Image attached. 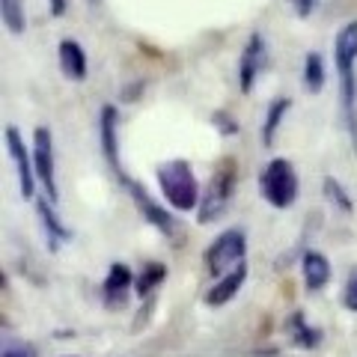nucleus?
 <instances>
[{"label": "nucleus", "mask_w": 357, "mask_h": 357, "mask_svg": "<svg viewBox=\"0 0 357 357\" xmlns=\"http://www.w3.org/2000/svg\"><path fill=\"white\" fill-rule=\"evenodd\" d=\"M333 63H337L340 77V110H342V126L351 137V146L357 149V21L342 24L333 42Z\"/></svg>", "instance_id": "1"}, {"label": "nucleus", "mask_w": 357, "mask_h": 357, "mask_svg": "<svg viewBox=\"0 0 357 357\" xmlns=\"http://www.w3.org/2000/svg\"><path fill=\"white\" fill-rule=\"evenodd\" d=\"M155 178H158L161 197L167 199V206L173 211H194L199 206V182L191 170L188 161H167L155 170Z\"/></svg>", "instance_id": "2"}, {"label": "nucleus", "mask_w": 357, "mask_h": 357, "mask_svg": "<svg viewBox=\"0 0 357 357\" xmlns=\"http://www.w3.org/2000/svg\"><path fill=\"white\" fill-rule=\"evenodd\" d=\"M236 185H238V170H236V161L227 158L223 161L215 176L208 178V185L203 188V197H199V206H197V220L199 223H215L227 215V208L236 197Z\"/></svg>", "instance_id": "3"}, {"label": "nucleus", "mask_w": 357, "mask_h": 357, "mask_svg": "<svg viewBox=\"0 0 357 357\" xmlns=\"http://www.w3.org/2000/svg\"><path fill=\"white\" fill-rule=\"evenodd\" d=\"M259 191L265 197V203L274 206V208L295 206V199L301 194V178H298L295 164L289 161V158L268 161L262 176H259Z\"/></svg>", "instance_id": "4"}, {"label": "nucleus", "mask_w": 357, "mask_h": 357, "mask_svg": "<svg viewBox=\"0 0 357 357\" xmlns=\"http://www.w3.org/2000/svg\"><path fill=\"white\" fill-rule=\"evenodd\" d=\"M244 256H248V236H244V229H227L208 244L206 271L211 277H223V274H229L236 265H241Z\"/></svg>", "instance_id": "5"}, {"label": "nucleus", "mask_w": 357, "mask_h": 357, "mask_svg": "<svg viewBox=\"0 0 357 357\" xmlns=\"http://www.w3.org/2000/svg\"><path fill=\"white\" fill-rule=\"evenodd\" d=\"M33 167H36V178L45 197L51 203H57L60 191H57V164H54V134L45 126L33 131Z\"/></svg>", "instance_id": "6"}, {"label": "nucleus", "mask_w": 357, "mask_h": 357, "mask_svg": "<svg viewBox=\"0 0 357 357\" xmlns=\"http://www.w3.org/2000/svg\"><path fill=\"white\" fill-rule=\"evenodd\" d=\"M268 63H271V57H268L265 36L262 33H250V39L241 51V60H238V89L244 96L253 93V86L259 84V77L268 69Z\"/></svg>", "instance_id": "7"}, {"label": "nucleus", "mask_w": 357, "mask_h": 357, "mask_svg": "<svg viewBox=\"0 0 357 357\" xmlns=\"http://www.w3.org/2000/svg\"><path fill=\"white\" fill-rule=\"evenodd\" d=\"M6 149L13 155V164L18 170V188H21V197L24 199H33L36 194V167H33V149L24 146V137H21V131L15 126L6 128Z\"/></svg>", "instance_id": "8"}, {"label": "nucleus", "mask_w": 357, "mask_h": 357, "mask_svg": "<svg viewBox=\"0 0 357 357\" xmlns=\"http://www.w3.org/2000/svg\"><path fill=\"white\" fill-rule=\"evenodd\" d=\"M119 114L114 105H105L102 110H98V134H102V155L105 161L110 167V173H114L119 182H126V170H122V161H119Z\"/></svg>", "instance_id": "9"}, {"label": "nucleus", "mask_w": 357, "mask_h": 357, "mask_svg": "<svg viewBox=\"0 0 357 357\" xmlns=\"http://www.w3.org/2000/svg\"><path fill=\"white\" fill-rule=\"evenodd\" d=\"M122 188H126L128 197L134 199V206H137V211L143 215V220L152 223V227L158 229V232H164V236H173V232H176V218H173L167 208H161L158 203H155V199H152L146 191H143L140 182H134V178H126V182H122Z\"/></svg>", "instance_id": "10"}, {"label": "nucleus", "mask_w": 357, "mask_h": 357, "mask_svg": "<svg viewBox=\"0 0 357 357\" xmlns=\"http://www.w3.org/2000/svg\"><path fill=\"white\" fill-rule=\"evenodd\" d=\"M131 286H134L131 268L122 265V262H114V265H110V271H107V277H105V283H102L105 304L114 307V310L122 307L128 301V295H131Z\"/></svg>", "instance_id": "11"}, {"label": "nucleus", "mask_w": 357, "mask_h": 357, "mask_svg": "<svg viewBox=\"0 0 357 357\" xmlns=\"http://www.w3.org/2000/svg\"><path fill=\"white\" fill-rule=\"evenodd\" d=\"M57 60H60V72L69 77V81H84L89 75V60L81 42L75 39H60L57 45Z\"/></svg>", "instance_id": "12"}, {"label": "nucleus", "mask_w": 357, "mask_h": 357, "mask_svg": "<svg viewBox=\"0 0 357 357\" xmlns=\"http://www.w3.org/2000/svg\"><path fill=\"white\" fill-rule=\"evenodd\" d=\"M244 280H248V262H241V265L232 268L229 274L218 277V283L206 292V304H208V307H223V304H229V301L241 292Z\"/></svg>", "instance_id": "13"}, {"label": "nucleus", "mask_w": 357, "mask_h": 357, "mask_svg": "<svg viewBox=\"0 0 357 357\" xmlns=\"http://www.w3.org/2000/svg\"><path fill=\"white\" fill-rule=\"evenodd\" d=\"M301 274H304V286L307 292H319V289H325L331 283V262L325 253L319 250H307L301 256Z\"/></svg>", "instance_id": "14"}, {"label": "nucleus", "mask_w": 357, "mask_h": 357, "mask_svg": "<svg viewBox=\"0 0 357 357\" xmlns=\"http://www.w3.org/2000/svg\"><path fill=\"white\" fill-rule=\"evenodd\" d=\"M36 215H39V223H42L45 236H48V248H51V250H57L63 241L72 238V229H66V223L60 220L57 208H54V203H51L48 197L36 199Z\"/></svg>", "instance_id": "15"}, {"label": "nucleus", "mask_w": 357, "mask_h": 357, "mask_svg": "<svg viewBox=\"0 0 357 357\" xmlns=\"http://www.w3.org/2000/svg\"><path fill=\"white\" fill-rule=\"evenodd\" d=\"M286 328H289V337H292V342L298 349H316V345H321V340H325V331L312 328L301 310H295L292 316L286 319Z\"/></svg>", "instance_id": "16"}, {"label": "nucleus", "mask_w": 357, "mask_h": 357, "mask_svg": "<svg viewBox=\"0 0 357 357\" xmlns=\"http://www.w3.org/2000/svg\"><path fill=\"white\" fill-rule=\"evenodd\" d=\"M289 107H292V98H274L271 105H268L265 110V122H262V146H274V137H277V131H280L283 126V116L289 114Z\"/></svg>", "instance_id": "17"}, {"label": "nucleus", "mask_w": 357, "mask_h": 357, "mask_svg": "<svg viewBox=\"0 0 357 357\" xmlns=\"http://www.w3.org/2000/svg\"><path fill=\"white\" fill-rule=\"evenodd\" d=\"M164 277H167V268H164L161 262L143 265V271L134 277V295H137V298H149L155 289L164 283Z\"/></svg>", "instance_id": "18"}, {"label": "nucleus", "mask_w": 357, "mask_h": 357, "mask_svg": "<svg viewBox=\"0 0 357 357\" xmlns=\"http://www.w3.org/2000/svg\"><path fill=\"white\" fill-rule=\"evenodd\" d=\"M328 81V72H325V57L319 51H310L304 57V86L307 93H321Z\"/></svg>", "instance_id": "19"}, {"label": "nucleus", "mask_w": 357, "mask_h": 357, "mask_svg": "<svg viewBox=\"0 0 357 357\" xmlns=\"http://www.w3.org/2000/svg\"><path fill=\"white\" fill-rule=\"evenodd\" d=\"M321 194L328 197V203L337 208V211H342V215H354V199H351V194L345 191V185L337 182L333 176L321 178Z\"/></svg>", "instance_id": "20"}, {"label": "nucleus", "mask_w": 357, "mask_h": 357, "mask_svg": "<svg viewBox=\"0 0 357 357\" xmlns=\"http://www.w3.org/2000/svg\"><path fill=\"white\" fill-rule=\"evenodd\" d=\"M0 13H3V24L9 33H24L27 27V15H24V3L21 0H0Z\"/></svg>", "instance_id": "21"}, {"label": "nucleus", "mask_w": 357, "mask_h": 357, "mask_svg": "<svg viewBox=\"0 0 357 357\" xmlns=\"http://www.w3.org/2000/svg\"><path fill=\"white\" fill-rule=\"evenodd\" d=\"M342 304H345V310L357 312V268L349 274V280H345V289H342Z\"/></svg>", "instance_id": "22"}, {"label": "nucleus", "mask_w": 357, "mask_h": 357, "mask_svg": "<svg viewBox=\"0 0 357 357\" xmlns=\"http://www.w3.org/2000/svg\"><path fill=\"white\" fill-rule=\"evenodd\" d=\"M211 122H215V128L220 131V134H238V122L232 119L229 114H223V110H215V114H211Z\"/></svg>", "instance_id": "23"}, {"label": "nucleus", "mask_w": 357, "mask_h": 357, "mask_svg": "<svg viewBox=\"0 0 357 357\" xmlns=\"http://www.w3.org/2000/svg\"><path fill=\"white\" fill-rule=\"evenodd\" d=\"M3 357H39V351L30 342H13L3 349Z\"/></svg>", "instance_id": "24"}, {"label": "nucleus", "mask_w": 357, "mask_h": 357, "mask_svg": "<svg viewBox=\"0 0 357 357\" xmlns=\"http://www.w3.org/2000/svg\"><path fill=\"white\" fill-rule=\"evenodd\" d=\"M289 3H292V9L298 13V18H310L312 9L319 6V0H289Z\"/></svg>", "instance_id": "25"}, {"label": "nucleus", "mask_w": 357, "mask_h": 357, "mask_svg": "<svg viewBox=\"0 0 357 357\" xmlns=\"http://www.w3.org/2000/svg\"><path fill=\"white\" fill-rule=\"evenodd\" d=\"M48 9H51L54 18H63L66 9H69V0H48Z\"/></svg>", "instance_id": "26"}]
</instances>
